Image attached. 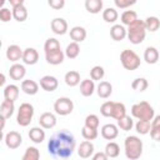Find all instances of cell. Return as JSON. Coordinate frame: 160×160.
<instances>
[{
    "label": "cell",
    "instance_id": "8992f818",
    "mask_svg": "<svg viewBox=\"0 0 160 160\" xmlns=\"http://www.w3.org/2000/svg\"><path fill=\"white\" fill-rule=\"evenodd\" d=\"M34 116V106L30 102H22L19 106L18 115H16V122L20 126H28Z\"/></svg>",
    "mask_w": 160,
    "mask_h": 160
},
{
    "label": "cell",
    "instance_id": "4316f807",
    "mask_svg": "<svg viewBox=\"0 0 160 160\" xmlns=\"http://www.w3.org/2000/svg\"><path fill=\"white\" fill-rule=\"evenodd\" d=\"M12 18L19 22H22L28 19V9L25 8L24 4L12 8Z\"/></svg>",
    "mask_w": 160,
    "mask_h": 160
},
{
    "label": "cell",
    "instance_id": "f35d334b",
    "mask_svg": "<svg viewBox=\"0 0 160 160\" xmlns=\"http://www.w3.org/2000/svg\"><path fill=\"white\" fill-rule=\"evenodd\" d=\"M60 49H61V48H60V42H59V40L55 39V38H49V39L45 41V44H44V51H45V54H46V52H50V51L60 50Z\"/></svg>",
    "mask_w": 160,
    "mask_h": 160
},
{
    "label": "cell",
    "instance_id": "603a6c76",
    "mask_svg": "<svg viewBox=\"0 0 160 160\" xmlns=\"http://www.w3.org/2000/svg\"><path fill=\"white\" fill-rule=\"evenodd\" d=\"M21 90L26 95H35L39 91V84L31 79H26L21 81Z\"/></svg>",
    "mask_w": 160,
    "mask_h": 160
},
{
    "label": "cell",
    "instance_id": "9a60e30c",
    "mask_svg": "<svg viewBox=\"0 0 160 160\" xmlns=\"http://www.w3.org/2000/svg\"><path fill=\"white\" fill-rule=\"evenodd\" d=\"M22 61L25 65H35L39 61V52L34 48H26L22 54Z\"/></svg>",
    "mask_w": 160,
    "mask_h": 160
},
{
    "label": "cell",
    "instance_id": "c3c4849f",
    "mask_svg": "<svg viewBox=\"0 0 160 160\" xmlns=\"http://www.w3.org/2000/svg\"><path fill=\"white\" fill-rule=\"evenodd\" d=\"M150 136L155 141H160V128H151L150 129Z\"/></svg>",
    "mask_w": 160,
    "mask_h": 160
},
{
    "label": "cell",
    "instance_id": "681fc988",
    "mask_svg": "<svg viewBox=\"0 0 160 160\" xmlns=\"http://www.w3.org/2000/svg\"><path fill=\"white\" fill-rule=\"evenodd\" d=\"M91 160H109V158L104 151H99L91 156Z\"/></svg>",
    "mask_w": 160,
    "mask_h": 160
},
{
    "label": "cell",
    "instance_id": "7c38bea8",
    "mask_svg": "<svg viewBox=\"0 0 160 160\" xmlns=\"http://www.w3.org/2000/svg\"><path fill=\"white\" fill-rule=\"evenodd\" d=\"M64 58H65V52L61 49L45 54V60L50 65H60L64 61Z\"/></svg>",
    "mask_w": 160,
    "mask_h": 160
},
{
    "label": "cell",
    "instance_id": "277c9868",
    "mask_svg": "<svg viewBox=\"0 0 160 160\" xmlns=\"http://www.w3.org/2000/svg\"><path fill=\"white\" fill-rule=\"evenodd\" d=\"M131 115L138 120L151 121L155 116V111L148 101H140L131 106Z\"/></svg>",
    "mask_w": 160,
    "mask_h": 160
},
{
    "label": "cell",
    "instance_id": "ab89813d",
    "mask_svg": "<svg viewBox=\"0 0 160 160\" xmlns=\"http://www.w3.org/2000/svg\"><path fill=\"white\" fill-rule=\"evenodd\" d=\"M126 115V108L122 102H114V110H112V116L115 120H119Z\"/></svg>",
    "mask_w": 160,
    "mask_h": 160
},
{
    "label": "cell",
    "instance_id": "cb8c5ba5",
    "mask_svg": "<svg viewBox=\"0 0 160 160\" xmlns=\"http://www.w3.org/2000/svg\"><path fill=\"white\" fill-rule=\"evenodd\" d=\"M4 99L9 101H15L19 98V86L15 84H9L4 88Z\"/></svg>",
    "mask_w": 160,
    "mask_h": 160
},
{
    "label": "cell",
    "instance_id": "d590c367",
    "mask_svg": "<svg viewBox=\"0 0 160 160\" xmlns=\"http://www.w3.org/2000/svg\"><path fill=\"white\" fill-rule=\"evenodd\" d=\"M119 18V14H118V10L114 9V8H106L104 11H102V19L106 21V22H115Z\"/></svg>",
    "mask_w": 160,
    "mask_h": 160
},
{
    "label": "cell",
    "instance_id": "9c48e42d",
    "mask_svg": "<svg viewBox=\"0 0 160 160\" xmlns=\"http://www.w3.org/2000/svg\"><path fill=\"white\" fill-rule=\"evenodd\" d=\"M40 86L42 90L48 91V92H51V91H55L59 86V81L55 76H51V75H45L40 79Z\"/></svg>",
    "mask_w": 160,
    "mask_h": 160
},
{
    "label": "cell",
    "instance_id": "7bdbcfd3",
    "mask_svg": "<svg viewBox=\"0 0 160 160\" xmlns=\"http://www.w3.org/2000/svg\"><path fill=\"white\" fill-rule=\"evenodd\" d=\"M114 102H115V101H105V102L100 106V112H101L102 116H106V118H111V116H112Z\"/></svg>",
    "mask_w": 160,
    "mask_h": 160
},
{
    "label": "cell",
    "instance_id": "f546056e",
    "mask_svg": "<svg viewBox=\"0 0 160 160\" xmlns=\"http://www.w3.org/2000/svg\"><path fill=\"white\" fill-rule=\"evenodd\" d=\"M120 19H121L122 25L129 26V25H131L132 22H135V21L138 20V14H136V11H134V10H125V11L121 14Z\"/></svg>",
    "mask_w": 160,
    "mask_h": 160
},
{
    "label": "cell",
    "instance_id": "7a4b0ae2",
    "mask_svg": "<svg viewBox=\"0 0 160 160\" xmlns=\"http://www.w3.org/2000/svg\"><path fill=\"white\" fill-rule=\"evenodd\" d=\"M125 146V155L129 160H138L142 155V141L140 138L135 135H130L125 138L124 141Z\"/></svg>",
    "mask_w": 160,
    "mask_h": 160
},
{
    "label": "cell",
    "instance_id": "2e32d148",
    "mask_svg": "<svg viewBox=\"0 0 160 160\" xmlns=\"http://www.w3.org/2000/svg\"><path fill=\"white\" fill-rule=\"evenodd\" d=\"M78 154L82 159H89L90 156L94 155V144L89 140L80 142V145L78 148Z\"/></svg>",
    "mask_w": 160,
    "mask_h": 160
},
{
    "label": "cell",
    "instance_id": "60d3db41",
    "mask_svg": "<svg viewBox=\"0 0 160 160\" xmlns=\"http://www.w3.org/2000/svg\"><path fill=\"white\" fill-rule=\"evenodd\" d=\"M99 124H100V121H99L98 115H95V114H90V115H88V116L85 118V124H84V126H86V128H89V129L98 130Z\"/></svg>",
    "mask_w": 160,
    "mask_h": 160
},
{
    "label": "cell",
    "instance_id": "d6a6232c",
    "mask_svg": "<svg viewBox=\"0 0 160 160\" xmlns=\"http://www.w3.org/2000/svg\"><path fill=\"white\" fill-rule=\"evenodd\" d=\"M104 152L108 155V158H116L120 154V146L115 142V141H109L105 145V150Z\"/></svg>",
    "mask_w": 160,
    "mask_h": 160
},
{
    "label": "cell",
    "instance_id": "74e56055",
    "mask_svg": "<svg viewBox=\"0 0 160 160\" xmlns=\"http://www.w3.org/2000/svg\"><path fill=\"white\" fill-rule=\"evenodd\" d=\"M151 129V124L150 121H145V120H138L135 124V130L138 134L140 135H146L148 132H150Z\"/></svg>",
    "mask_w": 160,
    "mask_h": 160
},
{
    "label": "cell",
    "instance_id": "f5cc1de1",
    "mask_svg": "<svg viewBox=\"0 0 160 160\" xmlns=\"http://www.w3.org/2000/svg\"><path fill=\"white\" fill-rule=\"evenodd\" d=\"M0 84H1V85H4V84H5V75H4V74H1V80H0Z\"/></svg>",
    "mask_w": 160,
    "mask_h": 160
},
{
    "label": "cell",
    "instance_id": "816d5d0a",
    "mask_svg": "<svg viewBox=\"0 0 160 160\" xmlns=\"http://www.w3.org/2000/svg\"><path fill=\"white\" fill-rule=\"evenodd\" d=\"M9 2L12 5V8H15L18 5H22L24 4V0H9Z\"/></svg>",
    "mask_w": 160,
    "mask_h": 160
},
{
    "label": "cell",
    "instance_id": "83f0119b",
    "mask_svg": "<svg viewBox=\"0 0 160 160\" xmlns=\"http://www.w3.org/2000/svg\"><path fill=\"white\" fill-rule=\"evenodd\" d=\"M64 80H65V84L68 86H71V88L76 86V85L80 84V74L78 71H75V70H70V71H68L65 74Z\"/></svg>",
    "mask_w": 160,
    "mask_h": 160
},
{
    "label": "cell",
    "instance_id": "5b68a950",
    "mask_svg": "<svg viewBox=\"0 0 160 160\" xmlns=\"http://www.w3.org/2000/svg\"><path fill=\"white\" fill-rule=\"evenodd\" d=\"M120 61H121V65L124 66V69L130 70V71L136 70L141 64V60H140L139 55L134 50H130V49H126V50L121 51Z\"/></svg>",
    "mask_w": 160,
    "mask_h": 160
},
{
    "label": "cell",
    "instance_id": "e575fe53",
    "mask_svg": "<svg viewBox=\"0 0 160 160\" xmlns=\"http://www.w3.org/2000/svg\"><path fill=\"white\" fill-rule=\"evenodd\" d=\"M21 160H40V151H39V149L35 148V146L26 148Z\"/></svg>",
    "mask_w": 160,
    "mask_h": 160
},
{
    "label": "cell",
    "instance_id": "8fae6325",
    "mask_svg": "<svg viewBox=\"0 0 160 160\" xmlns=\"http://www.w3.org/2000/svg\"><path fill=\"white\" fill-rule=\"evenodd\" d=\"M22 54H24V50L19 45H9L8 49H6L8 60H10V61H12L15 64L19 60H22Z\"/></svg>",
    "mask_w": 160,
    "mask_h": 160
},
{
    "label": "cell",
    "instance_id": "44dd1931",
    "mask_svg": "<svg viewBox=\"0 0 160 160\" xmlns=\"http://www.w3.org/2000/svg\"><path fill=\"white\" fill-rule=\"evenodd\" d=\"M96 92H98L99 98L108 99L112 94V85L109 81H100L96 86Z\"/></svg>",
    "mask_w": 160,
    "mask_h": 160
},
{
    "label": "cell",
    "instance_id": "52a82bcc",
    "mask_svg": "<svg viewBox=\"0 0 160 160\" xmlns=\"http://www.w3.org/2000/svg\"><path fill=\"white\" fill-rule=\"evenodd\" d=\"M54 110H55V112L58 115H61V116L69 115L74 110V102L69 98H65V96L59 98L54 102Z\"/></svg>",
    "mask_w": 160,
    "mask_h": 160
},
{
    "label": "cell",
    "instance_id": "7402d4cb",
    "mask_svg": "<svg viewBox=\"0 0 160 160\" xmlns=\"http://www.w3.org/2000/svg\"><path fill=\"white\" fill-rule=\"evenodd\" d=\"M14 110H15V105H14V101H9V100H2L1 105H0V118L2 119H9L12 114H14Z\"/></svg>",
    "mask_w": 160,
    "mask_h": 160
},
{
    "label": "cell",
    "instance_id": "6da1fadb",
    "mask_svg": "<svg viewBox=\"0 0 160 160\" xmlns=\"http://www.w3.org/2000/svg\"><path fill=\"white\" fill-rule=\"evenodd\" d=\"M76 140L74 135L68 130H60L55 132L48 141V151L54 158L68 159L74 154Z\"/></svg>",
    "mask_w": 160,
    "mask_h": 160
},
{
    "label": "cell",
    "instance_id": "e0dca14e",
    "mask_svg": "<svg viewBox=\"0 0 160 160\" xmlns=\"http://www.w3.org/2000/svg\"><path fill=\"white\" fill-rule=\"evenodd\" d=\"M119 135V128L115 124H105L101 128V136L106 140H114Z\"/></svg>",
    "mask_w": 160,
    "mask_h": 160
},
{
    "label": "cell",
    "instance_id": "b9f144b4",
    "mask_svg": "<svg viewBox=\"0 0 160 160\" xmlns=\"http://www.w3.org/2000/svg\"><path fill=\"white\" fill-rule=\"evenodd\" d=\"M104 75H105V70H104V68L100 66V65H96V66H94V68L90 70V79L94 80V81H95V80H98V81L102 80Z\"/></svg>",
    "mask_w": 160,
    "mask_h": 160
},
{
    "label": "cell",
    "instance_id": "ac0fdd59",
    "mask_svg": "<svg viewBox=\"0 0 160 160\" xmlns=\"http://www.w3.org/2000/svg\"><path fill=\"white\" fill-rule=\"evenodd\" d=\"M110 36L115 41H121V40H124L128 36V30L124 28V25L115 24L110 29Z\"/></svg>",
    "mask_w": 160,
    "mask_h": 160
},
{
    "label": "cell",
    "instance_id": "bcb514c9",
    "mask_svg": "<svg viewBox=\"0 0 160 160\" xmlns=\"http://www.w3.org/2000/svg\"><path fill=\"white\" fill-rule=\"evenodd\" d=\"M136 1L135 0H114V4L116 8H120V9H126L131 5H134Z\"/></svg>",
    "mask_w": 160,
    "mask_h": 160
},
{
    "label": "cell",
    "instance_id": "4dcf8cb0",
    "mask_svg": "<svg viewBox=\"0 0 160 160\" xmlns=\"http://www.w3.org/2000/svg\"><path fill=\"white\" fill-rule=\"evenodd\" d=\"M116 125H118V128L121 129L122 131H129V130H131L132 126H134V120H132V118H130L129 115H125L124 118L116 120Z\"/></svg>",
    "mask_w": 160,
    "mask_h": 160
},
{
    "label": "cell",
    "instance_id": "ffe728a7",
    "mask_svg": "<svg viewBox=\"0 0 160 160\" xmlns=\"http://www.w3.org/2000/svg\"><path fill=\"white\" fill-rule=\"evenodd\" d=\"M29 138L32 142L40 144L45 140V130L41 126H34L29 130Z\"/></svg>",
    "mask_w": 160,
    "mask_h": 160
},
{
    "label": "cell",
    "instance_id": "d6986e66",
    "mask_svg": "<svg viewBox=\"0 0 160 160\" xmlns=\"http://www.w3.org/2000/svg\"><path fill=\"white\" fill-rule=\"evenodd\" d=\"M94 91H96V86H95V82L94 80L91 79H85L80 82V94L85 98L88 96H91L94 94Z\"/></svg>",
    "mask_w": 160,
    "mask_h": 160
},
{
    "label": "cell",
    "instance_id": "3957f363",
    "mask_svg": "<svg viewBox=\"0 0 160 160\" xmlns=\"http://www.w3.org/2000/svg\"><path fill=\"white\" fill-rule=\"evenodd\" d=\"M126 30H128V39L130 40L131 44L138 45V44H141L144 41L145 35H146V28H145L144 20L138 19L135 22L129 25Z\"/></svg>",
    "mask_w": 160,
    "mask_h": 160
},
{
    "label": "cell",
    "instance_id": "f1b7e54d",
    "mask_svg": "<svg viewBox=\"0 0 160 160\" xmlns=\"http://www.w3.org/2000/svg\"><path fill=\"white\" fill-rule=\"evenodd\" d=\"M102 1L101 0H86L85 1V9L90 14H98L102 10Z\"/></svg>",
    "mask_w": 160,
    "mask_h": 160
},
{
    "label": "cell",
    "instance_id": "f6af8a7d",
    "mask_svg": "<svg viewBox=\"0 0 160 160\" xmlns=\"http://www.w3.org/2000/svg\"><path fill=\"white\" fill-rule=\"evenodd\" d=\"M12 18V10H9L8 8H1L0 9V20L2 22L10 21Z\"/></svg>",
    "mask_w": 160,
    "mask_h": 160
},
{
    "label": "cell",
    "instance_id": "ee69618b",
    "mask_svg": "<svg viewBox=\"0 0 160 160\" xmlns=\"http://www.w3.org/2000/svg\"><path fill=\"white\" fill-rule=\"evenodd\" d=\"M81 135H82V138H84L85 140H89V141H91V140H95V139L98 138L99 132H98V130H94V129H89V128L84 126V128H82V130H81Z\"/></svg>",
    "mask_w": 160,
    "mask_h": 160
},
{
    "label": "cell",
    "instance_id": "f907efd6",
    "mask_svg": "<svg viewBox=\"0 0 160 160\" xmlns=\"http://www.w3.org/2000/svg\"><path fill=\"white\" fill-rule=\"evenodd\" d=\"M151 128H160V115L154 116V119L151 120Z\"/></svg>",
    "mask_w": 160,
    "mask_h": 160
},
{
    "label": "cell",
    "instance_id": "484cf974",
    "mask_svg": "<svg viewBox=\"0 0 160 160\" xmlns=\"http://www.w3.org/2000/svg\"><path fill=\"white\" fill-rule=\"evenodd\" d=\"M144 60L146 64H156L159 60V51L154 46H148L144 51Z\"/></svg>",
    "mask_w": 160,
    "mask_h": 160
},
{
    "label": "cell",
    "instance_id": "30bf717a",
    "mask_svg": "<svg viewBox=\"0 0 160 160\" xmlns=\"http://www.w3.org/2000/svg\"><path fill=\"white\" fill-rule=\"evenodd\" d=\"M50 26H51L52 32L56 34V35H64L68 31V22L62 18H55V19H52Z\"/></svg>",
    "mask_w": 160,
    "mask_h": 160
},
{
    "label": "cell",
    "instance_id": "5bb4252c",
    "mask_svg": "<svg viewBox=\"0 0 160 160\" xmlns=\"http://www.w3.org/2000/svg\"><path fill=\"white\" fill-rule=\"evenodd\" d=\"M39 124L42 129H52L56 125V116L52 112H42L39 118Z\"/></svg>",
    "mask_w": 160,
    "mask_h": 160
},
{
    "label": "cell",
    "instance_id": "836d02e7",
    "mask_svg": "<svg viewBox=\"0 0 160 160\" xmlns=\"http://www.w3.org/2000/svg\"><path fill=\"white\" fill-rule=\"evenodd\" d=\"M79 54H80V46H79L78 42L72 41L65 49V56L69 58V59H75V58L79 56Z\"/></svg>",
    "mask_w": 160,
    "mask_h": 160
},
{
    "label": "cell",
    "instance_id": "ba28073f",
    "mask_svg": "<svg viewBox=\"0 0 160 160\" xmlns=\"http://www.w3.org/2000/svg\"><path fill=\"white\" fill-rule=\"evenodd\" d=\"M4 141H5V145H6L9 149L14 150V149H18V148L21 145V142H22V136H21L20 132L12 130V131H9V132L5 135Z\"/></svg>",
    "mask_w": 160,
    "mask_h": 160
},
{
    "label": "cell",
    "instance_id": "7dc6e473",
    "mask_svg": "<svg viewBox=\"0 0 160 160\" xmlns=\"http://www.w3.org/2000/svg\"><path fill=\"white\" fill-rule=\"evenodd\" d=\"M48 4H49L50 8H52V9H55V10H59V9L64 8L65 1H64V0H49Z\"/></svg>",
    "mask_w": 160,
    "mask_h": 160
},
{
    "label": "cell",
    "instance_id": "8d00e7d4",
    "mask_svg": "<svg viewBox=\"0 0 160 160\" xmlns=\"http://www.w3.org/2000/svg\"><path fill=\"white\" fill-rule=\"evenodd\" d=\"M148 86H149V82H148V80L145 79V78H136L135 80H132V82H131V88H132V90H135V91H145L146 89H148Z\"/></svg>",
    "mask_w": 160,
    "mask_h": 160
},
{
    "label": "cell",
    "instance_id": "4fadbf2b",
    "mask_svg": "<svg viewBox=\"0 0 160 160\" xmlns=\"http://www.w3.org/2000/svg\"><path fill=\"white\" fill-rule=\"evenodd\" d=\"M9 75H10V78L12 79V80H15V81H20V80H22L24 79V76L26 75V69H25V66L24 65H21V64H12L11 66H10V69H9Z\"/></svg>",
    "mask_w": 160,
    "mask_h": 160
},
{
    "label": "cell",
    "instance_id": "d4e9b609",
    "mask_svg": "<svg viewBox=\"0 0 160 160\" xmlns=\"http://www.w3.org/2000/svg\"><path fill=\"white\" fill-rule=\"evenodd\" d=\"M70 38L74 42H81L86 39V30L82 26H74L70 29Z\"/></svg>",
    "mask_w": 160,
    "mask_h": 160
},
{
    "label": "cell",
    "instance_id": "1f68e13d",
    "mask_svg": "<svg viewBox=\"0 0 160 160\" xmlns=\"http://www.w3.org/2000/svg\"><path fill=\"white\" fill-rule=\"evenodd\" d=\"M144 22H145L146 31H150V32H155L160 28V20L156 16H148L144 20Z\"/></svg>",
    "mask_w": 160,
    "mask_h": 160
}]
</instances>
